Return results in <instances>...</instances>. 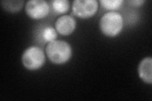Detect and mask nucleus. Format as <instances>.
<instances>
[{"mask_svg":"<svg viewBox=\"0 0 152 101\" xmlns=\"http://www.w3.org/2000/svg\"><path fill=\"white\" fill-rule=\"evenodd\" d=\"M101 4L107 9H116L119 8L124 1L122 0H100Z\"/></svg>","mask_w":152,"mask_h":101,"instance_id":"10","label":"nucleus"},{"mask_svg":"<svg viewBox=\"0 0 152 101\" xmlns=\"http://www.w3.org/2000/svg\"><path fill=\"white\" fill-rule=\"evenodd\" d=\"M46 55L55 64H64L72 56V48L70 44L63 41H54L48 43L46 48Z\"/></svg>","mask_w":152,"mask_h":101,"instance_id":"1","label":"nucleus"},{"mask_svg":"<svg viewBox=\"0 0 152 101\" xmlns=\"http://www.w3.org/2000/svg\"><path fill=\"white\" fill-rule=\"evenodd\" d=\"M123 27V18L119 13L109 12L104 13L99 20V28L104 35L115 37Z\"/></svg>","mask_w":152,"mask_h":101,"instance_id":"2","label":"nucleus"},{"mask_svg":"<svg viewBox=\"0 0 152 101\" xmlns=\"http://www.w3.org/2000/svg\"><path fill=\"white\" fill-rule=\"evenodd\" d=\"M26 12L32 18L41 19L49 13L50 7L48 3L43 0H31L26 3Z\"/></svg>","mask_w":152,"mask_h":101,"instance_id":"5","label":"nucleus"},{"mask_svg":"<svg viewBox=\"0 0 152 101\" xmlns=\"http://www.w3.org/2000/svg\"><path fill=\"white\" fill-rule=\"evenodd\" d=\"M138 74L140 78L144 82L151 84L152 83V59L147 57L142 60L138 66Z\"/></svg>","mask_w":152,"mask_h":101,"instance_id":"7","label":"nucleus"},{"mask_svg":"<svg viewBox=\"0 0 152 101\" xmlns=\"http://www.w3.org/2000/svg\"><path fill=\"white\" fill-rule=\"evenodd\" d=\"M52 7L55 12L64 13L69 9L70 2L68 0H55L52 2Z\"/></svg>","mask_w":152,"mask_h":101,"instance_id":"9","label":"nucleus"},{"mask_svg":"<svg viewBox=\"0 0 152 101\" xmlns=\"http://www.w3.org/2000/svg\"><path fill=\"white\" fill-rule=\"evenodd\" d=\"M75 26L74 18L69 15L61 16L55 22L56 30L63 36H68L72 33L75 30Z\"/></svg>","mask_w":152,"mask_h":101,"instance_id":"6","label":"nucleus"},{"mask_svg":"<svg viewBox=\"0 0 152 101\" xmlns=\"http://www.w3.org/2000/svg\"><path fill=\"white\" fill-rule=\"evenodd\" d=\"M96 0H75L72 3V11L75 15L82 18L93 17L98 10Z\"/></svg>","mask_w":152,"mask_h":101,"instance_id":"4","label":"nucleus"},{"mask_svg":"<svg viewBox=\"0 0 152 101\" xmlns=\"http://www.w3.org/2000/svg\"><path fill=\"white\" fill-rule=\"evenodd\" d=\"M23 3H24L23 1H17V0H5L1 1L2 7L6 11L12 13L20 10L23 7Z\"/></svg>","mask_w":152,"mask_h":101,"instance_id":"8","label":"nucleus"},{"mask_svg":"<svg viewBox=\"0 0 152 101\" xmlns=\"http://www.w3.org/2000/svg\"><path fill=\"white\" fill-rule=\"evenodd\" d=\"M145 2L144 0H131V1H128L127 3L130 4L131 6L133 7H140L142 4Z\"/></svg>","mask_w":152,"mask_h":101,"instance_id":"12","label":"nucleus"},{"mask_svg":"<svg viewBox=\"0 0 152 101\" xmlns=\"http://www.w3.org/2000/svg\"><path fill=\"white\" fill-rule=\"evenodd\" d=\"M57 32L54 28L51 27H46L42 32V37L46 42H52L57 38Z\"/></svg>","mask_w":152,"mask_h":101,"instance_id":"11","label":"nucleus"},{"mask_svg":"<svg viewBox=\"0 0 152 101\" xmlns=\"http://www.w3.org/2000/svg\"><path fill=\"white\" fill-rule=\"evenodd\" d=\"M22 63L29 70H35L42 66L45 62V55L41 48L32 46L23 52L22 57Z\"/></svg>","mask_w":152,"mask_h":101,"instance_id":"3","label":"nucleus"}]
</instances>
